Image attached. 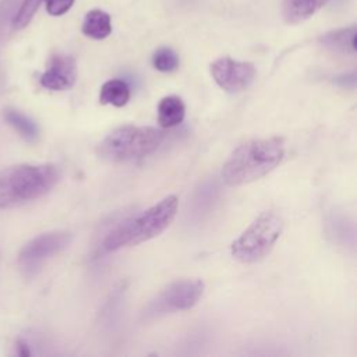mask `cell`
I'll return each mask as SVG.
<instances>
[{"instance_id":"cell-1","label":"cell","mask_w":357,"mask_h":357,"mask_svg":"<svg viewBox=\"0 0 357 357\" xmlns=\"http://www.w3.org/2000/svg\"><path fill=\"white\" fill-rule=\"evenodd\" d=\"M284 156L283 138H255L238 145L222 167V178L227 185L238 187L271 173Z\"/></svg>"},{"instance_id":"cell-2","label":"cell","mask_w":357,"mask_h":357,"mask_svg":"<svg viewBox=\"0 0 357 357\" xmlns=\"http://www.w3.org/2000/svg\"><path fill=\"white\" fill-rule=\"evenodd\" d=\"M177 208L178 198L176 195L165 197L151 208L130 216L114 226L105 237L102 250L112 252L159 236L174 219Z\"/></svg>"},{"instance_id":"cell-3","label":"cell","mask_w":357,"mask_h":357,"mask_svg":"<svg viewBox=\"0 0 357 357\" xmlns=\"http://www.w3.org/2000/svg\"><path fill=\"white\" fill-rule=\"evenodd\" d=\"M56 165H17L0 172V208H13L47 194L59 181Z\"/></svg>"},{"instance_id":"cell-4","label":"cell","mask_w":357,"mask_h":357,"mask_svg":"<svg viewBox=\"0 0 357 357\" xmlns=\"http://www.w3.org/2000/svg\"><path fill=\"white\" fill-rule=\"evenodd\" d=\"M165 132L155 127L121 126L109 132L98 145L96 155L109 163H123L144 158L162 144Z\"/></svg>"},{"instance_id":"cell-5","label":"cell","mask_w":357,"mask_h":357,"mask_svg":"<svg viewBox=\"0 0 357 357\" xmlns=\"http://www.w3.org/2000/svg\"><path fill=\"white\" fill-rule=\"evenodd\" d=\"M284 227L280 215L273 211L259 213L250 226L231 243V257L243 264L264 259L275 247Z\"/></svg>"},{"instance_id":"cell-6","label":"cell","mask_w":357,"mask_h":357,"mask_svg":"<svg viewBox=\"0 0 357 357\" xmlns=\"http://www.w3.org/2000/svg\"><path fill=\"white\" fill-rule=\"evenodd\" d=\"M204 293L199 279H180L160 290L144 308L142 318L153 319L162 315L192 308Z\"/></svg>"},{"instance_id":"cell-7","label":"cell","mask_w":357,"mask_h":357,"mask_svg":"<svg viewBox=\"0 0 357 357\" xmlns=\"http://www.w3.org/2000/svg\"><path fill=\"white\" fill-rule=\"evenodd\" d=\"M71 233L66 230H54L39 234L29 240L18 252V266L25 276H33L42 265L53 255L68 247Z\"/></svg>"},{"instance_id":"cell-8","label":"cell","mask_w":357,"mask_h":357,"mask_svg":"<svg viewBox=\"0 0 357 357\" xmlns=\"http://www.w3.org/2000/svg\"><path fill=\"white\" fill-rule=\"evenodd\" d=\"M211 74L223 91L238 93L252 84L257 70L250 61H238L226 56L216 59L211 64Z\"/></svg>"},{"instance_id":"cell-9","label":"cell","mask_w":357,"mask_h":357,"mask_svg":"<svg viewBox=\"0 0 357 357\" xmlns=\"http://www.w3.org/2000/svg\"><path fill=\"white\" fill-rule=\"evenodd\" d=\"M75 79L77 64L74 57L67 54H54L49 60L47 68L40 75L39 82L46 89L66 91L74 86Z\"/></svg>"},{"instance_id":"cell-10","label":"cell","mask_w":357,"mask_h":357,"mask_svg":"<svg viewBox=\"0 0 357 357\" xmlns=\"http://www.w3.org/2000/svg\"><path fill=\"white\" fill-rule=\"evenodd\" d=\"M329 0H283L282 15L287 24H298L312 17Z\"/></svg>"},{"instance_id":"cell-11","label":"cell","mask_w":357,"mask_h":357,"mask_svg":"<svg viewBox=\"0 0 357 357\" xmlns=\"http://www.w3.org/2000/svg\"><path fill=\"white\" fill-rule=\"evenodd\" d=\"M319 43L324 47L336 53L354 54L356 53V26L326 32L319 38Z\"/></svg>"},{"instance_id":"cell-12","label":"cell","mask_w":357,"mask_h":357,"mask_svg":"<svg viewBox=\"0 0 357 357\" xmlns=\"http://www.w3.org/2000/svg\"><path fill=\"white\" fill-rule=\"evenodd\" d=\"M185 106L178 96L170 95L160 99L158 105V121L163 128H172L183 121Z\"/></svg>"},{"instance_id":"cell-13","label":"cell","mask_w":357,"mask_h":357,"mask_svg":"<svg viewBox=\"0 0 357 357\" xmlns=\"http://www.w3.org/2000/svg\"><path fill=\"white\" fill-rule=\"evenodd\" d=\"M82 32L92 39H105L112 32L110 15L102 10H91L86 13L82 22Z\"/></svg>"},{"instance_id":"cell-14","label":"cell","mask_w":357,"mask_h":357,"mask_svg":"<svg viewBox=\"0 0 357 357\" xmlns=\"http://www.w3.org/2000/svg\"><path fill=\"white\" fill-rule=\"evenodd\" d=\"M4 120L28 142H35L39 137V127L38 124L28 117L26 114H24L22 112L13 109V107H7L4 110Z\"/></svg>"},{"instance_id":"cell-15","label":"cell","mask_w":357,"mask_h":357,"mask_svg":"<svg viewBox=\"0 0 357 357\" xmlns=\"http://www.w3.org/2000/svg\"><path fill=\"white\" fill-rule=\"evenodd\" d=\"M130 99V86L124 79H109L100 88L99 100L103 105H112L116 107L124 106Z\"/></svg>"},{"instance_id":"cell-16","label":"cell","mask_w":357,"mask_h":357,"mask_svg":"<svg viewBox=\"0 0 357 357\" xmlns=\"http://www.w3.org/2000/svg\"><path fill=\"white\" fill-rule=\"evenodd\" d=\"M178 56L170 47H159L152 54V66L160 73H172L178 67Z\"/></svg>"},{"instance_id":"cell-17","label":"cell","mask_w":357,"mask_h":357,"mask_svg":"<svg viewBox=\"0 0 357 357\" xmlns=\"http://www.w3.org/2000/svg\"><path fill=\"white\" fill-rule=\"evenodd\" d=\"M43 0H24L20 10L17 11L14 20H13V25L15 29H22L25 28L31 20L33 18L35 13L38 11L40 3Z\"/></svg>"},{"instance_id":"cell-18","label":"cell","mask_w":357,"mask_h":357,"mask_svg":"<svg viewBox=\"0 0 357 357\" xmlns=\"http://www.w3.org/2000/svg\"><path fill=\"white\" fill-rule=\"evenodd\" d=\"M335 84L343 86V88H354L356 86V73H350V74H342L335 77L333 79Z\"/></svg>"},{"instance_id":"cell-19","label":"cell","mask_w":357,"mask_h":357,"mask_svg":"<svg viewBox=\"0 0 357 357\" xmlns=\"http://www.w3.org/2000/svg\"><path fill=\"white\" fill-rule=\"evenodd\" d=\"M15 349H17V354H18V356H22V357H28V356H31L29 347H28V344H26L22 339H18V340H17V343H15Z\"/></svg>"}]
</instances>
